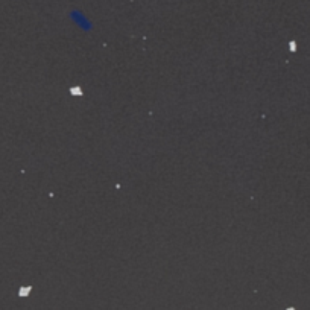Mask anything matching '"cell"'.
Listing matches in <instances>:
<instances>
[{"label":"cell","mask_w":310,"mask_h":310,"mask_svg":"<svg viewBox=\"0 0 310 310\" xmlns=\"http://www.w3.org/2000/svg\"><path fill=\"white\" fill-rule=\"evenodd\" d=\"M31 292V287H22L20 289V296H28Z\"/></svg>","instance_id":"cell-1"},{"label":"cell","mask_w":310,"mask_h":310,"mask_svg":"<svg viewBox=\"0 0 310 310\" xmlns=\"http://www.w3.org/2000/svg\"><path fill=\"white\" fill-rule=\"evenodd\" d=\"M72 93H73L75 96H81V94H82V91H81L79 88H72Z\"/></svg>","instance_id":"cell-2"},{"label":"cell","mask_w":310,"mask_h":310,"mask_svg":"<svg viewBox=\"0 0 310 310\" xmlns=\"http://www.w3.org/2000/svg\"><path fill=\"white\" fill-rule=\"evenodd\" d=\"M287 310H293V308H287Z\"/></svg>","instance_id":"cell-3"}]
</instances>
